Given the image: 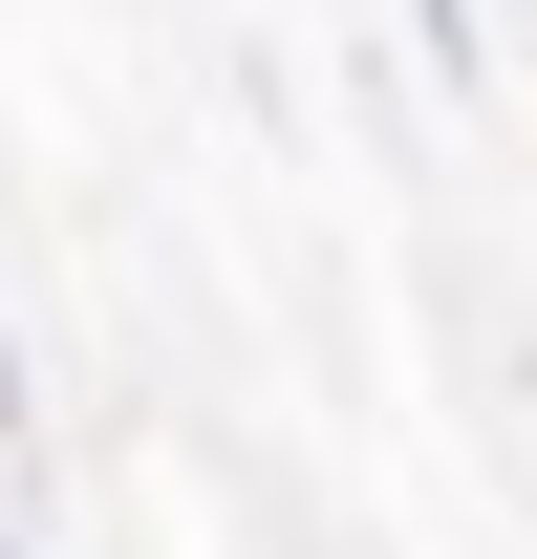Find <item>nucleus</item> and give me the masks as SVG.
Masks as SVG:
<instances>
[{
  "instance_id": "obj_3",
  "label": "nucleus",
  "mask_w": 537,
  "mask_h": 559,
  "mask_svg": "<svg viewBox=\"0 0 537 559\" xmlns=\"http://www.w3.org/2000/svg\"><path fill=\"white\" fill-rule=\"evenodd\" d=\"M0 559H22V538H0Z\"/></svg>"
},
{
  "instance_id": "obj_1",
  "label": "nucleus",
  "mask_w": 537,
  "mask_h": 559,
  "mask_svg": "<svg viewBox=\"0 0 537 559\" xmlns=\"http://www.w3.org/2000/svg\"><path fill=\"white\" fill-rule=\"evenodd\" d=\"M408 22H430V66H473V0H408Z\"/></svg>"
},
{
  "instance_id": "obj_2",
  "label": "nucleus",
  "mask_w": 537,
  "mask_h": 559,
  "mask_svg": "<svg viewBox=\"0 0 537 559\" xmlns=\"http://www.w3.org/2000/svg\"><path fill=\"white\" fill-rule=\"evenodd\" d=\"M22 430H44V388H22V345H0V452H22Z\"/></svg>"
}]
</instances>
